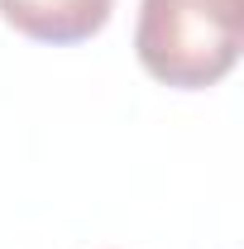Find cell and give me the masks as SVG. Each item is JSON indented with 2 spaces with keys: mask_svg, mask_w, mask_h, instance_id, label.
Returning <instances> with one entry per match:
<instances>
[{
  "mask_svg": "<svg viewBox=\"0 0 244 249\" xmlns=\"http://www.w3.org/2000/svg\"><path fill=\"white\" fill-rule=\"evenodd\" d=\"M244 48V0H144L134 53L153 82L206 91L235 72Z\"/></svg>",
  "mask_w": 244,
  "mask_h": 249,
  "instance_id": "6da1fadb",
  "label": "cell"
},
{
  "mask_svg": "<svg viewBox=\"0 0 244 249\" xmlns=\"http://www.w3.org/2000/svg\"><path fill=\"white\" fill-rule=\"evenodd\" d=\"M115 0H0L5 24L38 43H82L105 29Z\"/></svg>",
  "mask_w": 244,
  "mask_h": 249,
  "instance_id": "7a4b0ae2",
  "label": "cell"
}]
</instances>
